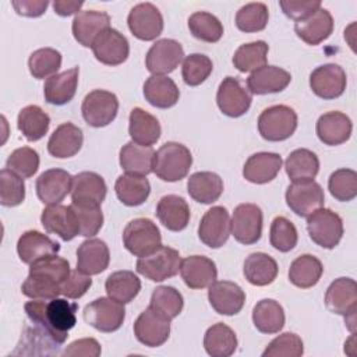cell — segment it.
Masks as SVG:
<instances>
[{"label": "cell", "mask_w": 357, "mask_h": 357, "mask_svg": "<svg viewBox=\"0 0 357 357\" xmlns=\"http://www.w3.org/2000/svg\"><path fill=\"white\" fill-rule=\"evenodd\" d=\"M114 191L121 204L127 206H138L148 199L151 194V184L145 176L126 173L119 176L116 180Z\"/></svg>", "instance_id": "60d3db41"}, {"label": "cell", "mask_w": 357, "mask_h": 357, "mask_svg": "<svg viewBox=\"0 0 357 357\" xmlns=\"http://www.w3.org/2000/svg\"><path fill=\"white\" fill-rule=\"evenodd\" d=\"M328 190L331 195L340 201L349 202L357 195V173L351 169H337L328 180Z\"/></svg>", "instance_id": "db71d44e"}, {"label": "cell", "mask_w": 357, "mask_h": 357, "mask_svg": "<svg viewBox=\"0 0 357 357\" xmlns=\"http://www.w3.org/2000/svg\"><path fill=\"white\" fill-rule=\"evenodd\" d=\"M73 176L63 169L45 170L36 178V194L45 205L60 204L70 192Z\"/></svg>", "instance_id": "7402d4cb"}, {"label": "cell", "mask_w": 357, "mask_h": 357, "mask_svg": "<svg viewBox=\"0 0 357 357\" xmlns=\"http://www.w3.org/2000/svg\"><path fill=\"white\" fill-rule=\"evenodd\" d=\"M304 353V344L298 335L284 332L276 336L262 351V357H300Z\"/></svg>", "instance_id": "94428289"}, {"label": "cell", "mask_w": 357, "mask_h": 357, "mask_svg": "<svg viewBox=\"0 0 357 357\" xmlns=\"http://www.w3.org/2000/svg\"><path fill=\"white\" fill-rule=\"evenodd\" d=\"M84 321L103 333H112L120 329L126 318L124 304L110 298L99 297L84 308Z\"/></svg>", "instance_id": "52a82bcc"}, {"label": "cell", "mask_w": 357, "mask_h": 357, "mask_svg": "<svg viewBox=\"0 0 357 357\" xmlns=\"http://www.w3.org/2000/svg\"><path fill=\"white\" fill-rule=\"evenodd\" d=\"M264 215L255 204H240L234 208L230 225L234 238L245 245L255 244L262 236Z\"/></svg>", "instance_id": "7c38bea8"}, {"label": "cell", "mask_w": 357, "mask_h": 357, "mask_svg": "<svg viewBox=\"0 0 357 357\" xmlns=\"http://www.w3.org/2000/svg\"><path fill=\"white\" fill-rule=\"evenodd\" d=\"M205 351L212 357H229L237 349L234 331L223 322L209 326L204 335Z\"/></svg>", "instance_id": "b9f144b4"}, {"label": "cell", "mask_w": 357, "mask_h": 357, "mask_svg": "<svg viewBox=\"0 0 357 357\" xmlns=\"http://www.w3.org/2000/svg\"><path fill=\"white\" fill-rule=\"evenodd\" d=\"M212 60L202 53H192L184 57L181 66L183 81L190 86L201 85L212 73Z\"/></svg>", "instance_id": "9f6ffc18"}, {"label": "cell", "mask_w": 357, "mask_h": 357, "mask_svg": "<svg viewBox=\"0 0 357 357\" xmlns=\"http://www.w3.org/2000/svg\"><path fill=\"white\" fill-rule=\"evenodd\" d=\"M128 134L132 142L152 146L160 138L162 128L155 116L141 107H134L128 117Z\"/></svg>", "instance_id": "e575fe53"}, {"label": "cell", "mask_w": 357, "mask_h": 357, "mask_svg": "<svg viewBox=\"0 0 357 357\" xmlns=\"http://www.w3.org/2000/svg\"><path fill=\"white\" fill-rule=\"evenodd\" d=\"M24 310L32 322L47 326L63 343L68 337V331L77 324L75 312L78 304L70 303L66 298H52L50 301L36 300L25 303Z\"/></svg>", "instance_id": "6da1fadb"}, {"label": "cell", "mask_w": 357, "mask_h": 357, "mask_svg": "<svg viewBox=\"0 0 357 357\" xmlns=\"http://www.w3.org/2000/svg\"><path fill=\"white\" fill-rule=\"evenodd\" d=\"M91 49L95 59L106 66L123 64L130 54V43L127 38L114 28L103 31Z\"/></svg>", "instance_id": "d6986e66"}, {"label": "cell", "mask_w": 357, "mask_h": 357, "mask_svg": "<svg viewBox=\"0 0 357 357\" xmlns=\"http://www.w3.org/2000/svg\"><path fill=\"white\" fill-rule=\"evenodd\" d=\"M180 275L190 289H205L218 279V269L211 258L190 255L181 259Z\"/></svg>", "instance_id": "d4e9b609"}, {"label": "cell", "mask_w": 357, "mask_h": 357, "mask_svg": "<svg viewBox=\"0 0 357 357\" xmlns=\"http://www.w3.org/2000/svg\"><path fill=\"white\" fill-rule=\"evenodd\" d=\"M144 96L155 107H173L180 98L176 82L167 75H151L144 82Z\"/></svg>", "instance_id": "8d00e7d4"}, {"label": "cell", "mask_w": 357, "mask_h": 357, "mask_svg": "<svg viewBox=\"0 0 357 357\" xmlns=\"http://www.w3.org/2000/svg\"><path fill=\"white\" fill-rule=\"evenodd\" d=\"M131 33L139 40H153L163 31V17L152 3H139L131 8L127 17Z\"/></svg>", "instance_id": "9a60e30c"}, {"label": "cell", "mask_w": 357, "mask_h": 357, "mask_svg": "<svg viewBox=\"0 0 357 357\" xmlns=\"http://www.w3.org/2000/svg\"><path fill=\"white\" fill-rule=\"evenodd\" d=\"M71 208L74 209L79 225V236L93 237L99 233L103 226V213L100 205L71 202Z\"/></svg>", "instance_id": "680465c9"}, {"label": "cell", "mask_w": 357, "mask_h": 357, "mask_svg": "<svg viewBox=\"0 0 357 357\" xmlns=\"http://www.w3.org/2000/svg\"><path fill=\"white\" fill-rule=\"evenodd\" d=\"M282 158L275 152H257L251 155L243 166V177L254 184L272 181L282 167Z\"/></svg>", "instance_id": "f1b7e54d"}, {"label": "cell", "mask_w": 357, "mask_h": 357, "mask_svg": "<svg viewBox=\"0 0 357 357\" xmlns=\"http://www.w3.org/2000/svg\"><path fill=\"white\" fill-rule=\"evenodd\" d=\"M269 241L271 245L280 252L291 251L298 241V233L293 222L284 216H276L271 223Z\"/></svg>", "instance_id": "11a10c76"}, {"label": "cell", "mask_w": 357, "mask_h": 357, "mask_svg": "<svg viewBox=\"0 0 357 357\" xmlns=\"http://www.w3.org/2000/svg\"><path fill=\"white\" fill-rule=\"evenodd\" d=\"M81 112L88 126L95 128L106 127L117 116L119 99L113 92L95 89L84 98Z\"/></svg>", "instance_id": "30bf717a"}, {"label": "cell", "mask_w": 357, "mask_h": 357, "mask_svg": "<svg viewBox=\"0 0 357 357\" xmlns=\"http://www.w3.org/2000/svg\"><path fill=\"white\" fill-rule=\"evenodd\" d=\"M110 252L100 238H88L77 250V269L86 275H99L109 266Z\"/></svg>", "instance_id": "4dcf8cb0"}, {"label": "cell", "mask_w": 357, "mask_h": 357, "mask_svg": "<svg viewBox=\"0 0 357 357\" xmlns=\"http://www.w3.org/2000/svg\"><path fill=\"white\" fill-rule=\"evenodd\" d=\"M84 6L82 1H71V0H54L53 10L60 17H68L73 14H78L81 7Z\"/></svg>", "instance_id": "003e7915"}, {"label": "cell", "mask_w": 357, "mask_h": 357, "mask_svg": "<svg viewBox=\"0 0 357 357\" xmlns=\"http://www.w3.org/2000/svg\"><path fill=\"white\" fill-rule=\"evenodd\" d=\"M155 151L152 146L138 145L132 141L123 145L119 155V162L121 169L127 174L146 176L153 172Z\"/></svg>", "instance_id": "d590c367"}, {"label": "cell", "mask_w": 357, "mask_h": 357, "mask_svg": "<svg viewBox=\"0 0 357 357\" xmlns=\"http://www.w3.org/2000/svg\"><path fill=\"white\" fill-rule=\"evenodd\" d=\"M192 165L190 149L180 142H166L156 152L153 173L163 181L174 183L184 178Z\"/></svg>", "instance_id": "7a4b0ae2"}, {"label": "cell", "mask_w": 357, "mask_h": 357, "mask_svg": "<svg viewBox=\"0 0 357 357\" xmlns=\"http://www.w3.org/2000/svg\"><path fill=\"white\" fill-rule=\"evenodd\" d=\"M11 4L18 15L36 18L46 11L49 1L47 0H13Z\"/></svg>", "instance_id": "03108f58"}, {"label": "cell", "mask_w": 357, "mask_h": 357, "mask_svg": "<svg viewBox=\"0 0 357 357\" xmlns=\"http://www.w3.org/2000/svg\"><path fill=\"white\" fill-rule=\"evenodd\" d=\"M134 335L139 343L148 347H159L170 336V319L148 307L135 319Z\"/></svg>", "instance_id": "5bb4252c"}, {"label": "cell", "mask_w": 357, "mask_h": 357, "mask_svg": "<svg viewBox=\"0 0 357 357\" xmlns=\"http://www.w3.org/2000/svg\"><path fill=\"white\" fill-rule=\"evenodd\" d=\"M102 349L100 344L98 343L96 339L93 337H84V339H78L73 343H70L64 351L63 356L66 357H98L100 356Z\"/></svg>", "instance_id": "e7e4bbea"}, {"label": "cell", "mask_w": 357, "mask_h": 357, "mask_svg": "<svg viewBox=\"0 0 357 357\" xmlns=\"http://www.w3.org/2000/svg\"><path fill=\"white\" fill-rule=\"evenodd\" d=\"M24 296L36 300H52L61 294V283L45 273L29 272L25 282L21 284Z\"/></svg>", "instance_id": "681fc988"}, {"label": "cell", "mask_w": 357, "mask_h": 357, "mask_svg": "<svg viewBox=\"0 0 357 357\" xmlns=\"http://www.w3.org/2000/svg\"><path fill=\"white\" fill-rule=\"evenodd\" d=\"M84 134L73 123L60 124L47 141V151L53 158L67 159L77 155L82 146Z\"/></svg>", "instance_id": "1f68e13d"}, {"label": "cell", "mask_w": 357, "mask_h": 357, "mask_svg": "<svg viewBox=\"0 0 357 357\" xmlns=\"http://www.w3.org/2000/svg\"><path fill=\"white\" fill-rule=\"evenodd\" d=\"M291 81L289 71L278 66H264L250 74L247 88L254 95H266L282 92Z\"/></svg>", "instance_id": "4316f807"}, {"label": "cell", "mask_w": 357, "mask_h": 357, "mask_svg": "<svg viewBox=\"0 0 357 357\" xmlns=\"http://www.w3.org/2000/svg\"><path fill=\"white\" fill-rule=\"evenodd\" d=\"M191 35L202 42L215 43L223 36V25L219 18L208 11H195L188 18Z\"/></svg>", "instance_id": "c3c4849f"}, {"label": "cell", "mask_w": 357, "mask_h": 357, "mask_svg": "<svg viewBox=\"0 0 357 357\" xmlns=\"http://www.w3.org/2000/svg\"><path fill=\"white\" fill-rule=\"evenodd\" d=\"M25 326L20 343L13 354L24 356H54L60 353L63 342L45 325L32 322Z\"/></svg>", "instance_id": "9c48e42d"}, {"label": "cell", "mask_w": 357, "mask_h": 357, "mask_svg": "<svg viewBox=\"0 0 357 357\" xmlns=\"http://www.w3.org/2000/svg\"><path fill=\"white\" fill-rule=\"evenodd\" d=\"M183 59L184 50L177 40L159 39L148 50L145 66L152 75H165L174 71Z\"/></svg>", "instance_id": "e0dca14e"}, {"label": "cell", "mask_w": 357, "mask_h": 357, "mask_svg": "<svg viewBox=\"0 0 357 357\" xmlns=\"http://www.w3.org/2000/svg\"><path fill=\"white\" fill-rule=\"evenodd\" d=\"M284 198L287 206L301 218H308L325 204L324 190L314 180L293 181L287 187Z\"/></svg>", "instance_id": "8fae6325"}, {"label": "cell", "mask_w": 357, "mask_h": 357, "mask_svg": "<svg viewBox=\"0 0 357 357\" xmlns=\"http://www.w3.org/2000/svg\"><path fill=\"white\" fill-rule=\"evenodd\" d=\"M155 213L159 222L172 231L184 230L190 222V206L187 201L174 194L162 197L156 205Z\"/></svg>", "instance_id": "836d02e7"}, {"label": "cell", "mask_w": 357, "mask_h": 357, "mask_svg": "<svg viewBox=\"0 0 357 357\" xmlns=\"http://www.w3.org/2000/svg\"><path fill=\"white\" fill-rule=\"evenodd\" d=\"M347 85L344 70L335 63L317 67L310 74V88L321 99H336L343 95Z\"/></svg>", "instance_id": "2e32d148"}, {"label": "cell", "mask_w": 357, "mask_h": 357, "mask_svg": "<svg viewBox=\"0 0 357 357\" xmlns=\"http://www.w3.org/2000/svg\"><path fill=\"white\" fill-rule=\"evenodd\" d=\"M279 6L283 14L294 21H301L321 8L319 0H303V1H293V0H280Z\"/></svg>", "instance_id": "be15d7a7"}, {"label": "cell", "mask_w": 357, "mask_h": 357, "mask_svg": "<svg viewBox=\"0 0 357 357\" xmlns=\"http://www.w3.org/2000/svg\"><path fill=\"white\" fill-rule=\"evenodd\" d=\"M269 46L264 40H255L241 45L233 56V64L240 73H252L268 61Z\"/></svg>", "instance_id": "7dc6e473"}, {"label": "cell", "mask_w": 357, "mask_h": 357, "mask_svg": "<svg viewBox=\"0 0 357 357\" xmlns=\"http://www.w3.org/2000/svg\"><path fill=\"white\" fill-rule=\"evenodd\" d=\"M123 244L128 252L141 258L152 254L162 245V236L151 219L137 218L124 227Z\"/></svg>", "instance_id": "5b68a950"}, {"label": "cell", "mask_w": 357, "mask_h": 357, "mask_svg": "<svg viewBox=\"0 0 357 357\" xmlns=\"http://www.w3.org/2000/svg\"><path fill=\"white\" fill-rule=\"evenodd\" d=\"M322 272H324L322 262L311 254H304L297 257L290 264L289 280L296 287L310 289L319 282Z\"/></svg>", "instance_id": "ee69618b"}, {"label": "cell", "mask_w": 357, "mask_h": 357, "mask_svg": "<svg viewBox=\"0 0 357 357\" xmlns=\"http://www.w3.org/2000/svg\"><path fill=\"white\" fill-rule=\"evenodd\" d=\"M252 93L236 77H226L219 84L216 93L218 107L227 117H240L245 114L251 106Z\"/></svg>", "instance_id": "4fadbf2b"}, {"label": "cell", "mask_w": 357, "mask_h": 357, "mask_svg": "<svg viewBox=\"0 0 357 357\" xmlns=\"http://www.w3.org/2000/svg\"><path fill=\"white\" fill-rule=\"evenodd\" d=\"M231 234L230 216L225 206H212L198 226L199 240L209 248H220Z\"/></svg>", "instance_id": "ac0fdd59"}, {"label": "cell", "mask_w": 357, "mask_h": 357, "mask_svg": "<svg viewBox=\"0 0 357 357\" xmlns=\"http://www.w3.org/2000/svg\"><path fill=\"white\" fill-rule=\"evenodd\" d=\"M25 199V183L21 176L4 167L0 172V204L3 206H18Z\"/></svg>", "instance_id": "6f0895ef"}, {"label": "cell", "mask_w": 357, "mask_h": 357, "mask_svg": "<svg viewBox=\"0 0 357 357\" xmlns=\"http://www.w3.org/2000/svg\"><path fill=\"white\" fill-rule=\"evenodd\" d=\"M284 169L291 181L314 180L319 172V159L312 151L298 148L287 156Z\"/></svg>", "instance_id": "7bdbcfd3"}, {"label": "cell", "mask_w": 357, "mask_h": 357, "mask_svg": "<svg viewBox=\"0 0 357 357\" xmlns=\"http://www.w3.org/2000/svg\"><path fill=\"white\" fill-rule=\"evenodd\" d=\"M105 289L107 297L121 304H127L138 296L141 290V280L131 271H117L107 276Z\"/></svg>", "instance_id": "f6af8a7d"}, {"label": "cell", "mask_w": 357, "mask_h": 357, "mask_svg": "<svg viewBox=\"0 0 357 357\" xmlns=\"http://www.w3.org/2000/svg\"><path fill=\"white\" fill-rule=\"evenodd\" d=\"M297 113L286 105L266 107L258 117V131L261 137L271 142L290 138L297 128Z\"/></svg>", "instance_id": "277c9868"}, {"label": "cell", "mask_w": 357, "mask_h": 357, "mask_svg": "<svg viewBox=\"0 0 357 357\" xmlns=\"http://www.w3.org/2000/svg\"><path fill=\"white\" fill-rule=\"evenodd\" d=\"M307 230L317 245L332 250L343 237V220L336 212L321 208L307 218Z\"/></svg>", "instance_id": "ba28073f"}, {"label": "cell", "mask_w": 357, "mask_h": 357, "mask_svg": "<svg viewBox=\"0 0 357 357\" xmlns=\"http://www.w3.org/2000/svg\"><path fill=\"white\" fill-rule=\"evenodd\" d=\"M107 194L103 177L95 172H81L73 177L71 201L75 204L100 205Z\"/></svg>", "instance_id": "f546056e"}, {"label": "cell", "mask_w": 357, "mask_h": 357, "mask_svg": "<svg viewBox=\"0 0 357 357\" xmlns=\"http://www.w3.org/2000/svg\"><path fill=\"white\" fill-rule=\"evenodd\" d=\"M40 222L47 233L57 234L64 241L79 236V225L71 205H47L40 215Z\"/></svg>", "instance_id": "44dd1931"}, {"label": "cell", "mask_w": 357, "mask_h": 357, "mask_svg": "<svg viewBox=\"0 0 357 357\" xmlns=\"http://www.w3.org/2000/svg\"><path fill=\"white\" fill-rule=\"evenodd\" d=\"M78 75H79V68L73 67L70 70H66L63 73L49 77L43 86L45 100L49 105H54V106H61L68 103L77 92Z\"/></svg>", "instance_id": "d6a6232c"}, {"label": "cell", "mask_w": 357, "mask_h": 357, "mask_svg": "<svg viewBox=\"0 0 357 357\" xmlns=\"http://www.w3.org/2000/svg\"><path fill=\"white\" fill-rule=\"evenodd\" d=\"M317 135L321 142L329 146L344 144L353 131L350 117L342 112H328L319 116L315 126Z\"/></svg>", "instance_id": "cb8c5ba5"}, {"label": "cell", "mask_w": 357, "mask_h": 357, "mask_svg": "<svg viewBox=\"0 0 357 357\" xmlns=\"http://www.w3.org/2000/svg\"><path fill=\"white\" fill-rule=\"evenodd\" d=\"M211 307L220 315H236L245 303L244 290L230 280H215L208 290Z\"/></svg>", "instance_id": "ffe728a7"}, {"label": "cell", "mask_w": 357, "mask_h": 357, "mask_svg": "<svg viewBox=\"0 0 357 357\" xmlns=\"http://www.w3.org/2000/svg\"><path fill=\"white\" fill-rule=\"evenodd\" d=\"M61 67V53L53 47H40L31 53L28 68L33 78L43 79L57 74Z\"/></svg>", "instance_id": "f907efd6"}, {"label": "cell", "mask_w": 357, "mask_h": 357, "mask_svg": "<svg viewBox=\"0 0 357 357\" xmlns=\"http://www.w3.org/2000/svg\"><path fill=\"white\" fill-rule=\"evenodd\" d=\"M149 307L172 321L183 311L184 300L177 289L172 286H159L152 291Z\"/></svg>", "instance_id": "816d5d0a"}, {"label": "cell", "mask_w": 357, "mask_h": 357, "mask_svg": "<svg viewBox=\"0 0 357 357\" xmlns=\"http://www.w3.org/2000/svg\"><path fill=\"white\" fill-rule=\"evenodd\" d=\"M92 286L91 275H86L78 269L71 271L67 279L61 283V294L67 298H81Z\"/></svg>", "instance_id": "6125c7cd"}, {"label": "cell", "mask_w": 357, "mask_h": 357, "mask_svg": "<svg viewBox=\"0 0 357 357\" xmlns=\"http://www.w3.org/2000/svg\"><path fill=\"white\" fill-rule=\"evenodd\" d=\"M17 126L22 135L28 141L33 142L43 138L45 134L49 131L50 117L46 112H43L40 106L28 105L20 110Z\"/></svg>", "instance_id": "bcb514c9"}, {"label": "cell", "mask_w": 357, "mask_h": 357, "mask_svg": "<svg viewBox=\"0 0 357 357\" xmlns=\"http://www.w3.org/2000/svg\"><path fill=\"white\" fill-rule=\"evenodd\" d=\"M60 251V244L47 237L46 234L28 230L22 233L17 243V252L24 264H33L39 259L56 255Z\"/></svg>", "instance_id": "484cf974"}, {"label": "cell", "mask_w": 357, "mask_h": 357, "mask_svg": "<svg viewBox=\"0 0 357 357\" xmlns=\"http://www.w3.org/2000/svg\"><path fill=\"white\" fill-rule=\"evenodd\" d=\"M284 310L276 300H259L252 308V322L261 333L273 335L280 332L284 326Z\"/></svg>", "instance_id": "f35d334b"}, {"label": "cell", "mask_w": 357, "mask_h": 357, "mask_svg": "<svg viewBox=\"0 0 357 357\" xmlns=\"http://www.w3.org/2000/svg\"><path fill=\"white\" fill-rule=\"evenodd\" d=\"M278 269V264L271 255L252 252L244 261L243 273L248 283L254 286H268L276 279Z\"/></svg>", "instance_id": "ab89813d"}, {"label": "cell", "mask_w": 357, "mask_h": 357, "mask_svg": "<svg viewBox=\"0 0 357 357\" xmlns=\"http://www.w3.org/2000/svg\"><path fill=\"white\" fill-rule=\"evenodd\" d=\"M269 11L264 3H248L236 14V26L243 32H259L266 28Z\"/></svg>", "instance_id": "f5cc1de1"}, {"label": "cell", "mask_w": 357, "mask_h": 357, "mask_svg": "<svg viewBox=\"0 0 357 357\" xmlns=\"http://www.w3.org/2000/svg\"><path fill=\"white\" fill-rule=\"evenodd\" d=\"M333 31V18L326 8H318L310 17L296 21L294 32L307 45L317 46L331 36Z\"/></svg>", "instance_id": "83f0119b"}, {"label": "cell", "mask_w": 357, "mask_h": 357, "mask_svg": "<svg viewBox=\"0 0 357 357\" xmlns=\"http://www.w3.org/2000/svg\"><path fill=\"white\" fill-rule=\"evenodd\" d=\"M190 197L199 204H212L223 192V180L213 172H197L187 181Z\"/></svg>", "instance_id": "74e56055"}, {"label": "cell", "mask_w": 357, "mask_h": 357, "mask_svg": "<svg viewBox=\"0 0 357 357\" xmlns=\"http://www.w3.org/2000/svg\"><path fill=\"white\" fill-rule=\"evenodd\" d=\"M110 28V17L105 11L84 10L75 14L73 20V35L84 47H92L96 38Z\"/></svg>", "instance_id": "603a6c76"}, {"label": "cell", "mask_w": 357, "mask_h": 357, "mask_svg": "<svg viewBox=\"0 0 357 357\" xmlns=\"http://www.w3.org/2000/svg\"><path fill=\"white\" fill-rule=\"evenodd\" d=\"M6 167L17 173L22 178L32 177L39 169V155L29 146H22L10 153Z\"/></svg>", "instance_id": "91938a15"}, {"label": "cell", "mask_w": 357, "mask_h": 357, "mask_svg": "<svg viewBox=\"0 0 357 357\" xmlns=\"http://www.w3.org/2000/svg\"><path fill=\"white\" fill-rule=\"evenodd\" d=\"M180 264L181 258L177 250L160 245L152 254L138 258L135 269L139 275L152 282H163L180 272Z\"/></svg>", "instance_id": "8992f818"}, {"label": "cell", "mask_w": 357, "mask_h": 357, "mask_svg": "<svg viewBox=\"0 0 357 357\" xmlns=\"http://www.w3.org/2000/svg\"><path fill=\"white\" fill-rule=\"evenodd\" d=\"M325 305L332 314L342 315L349 331L354 333L357 312V284L354 279H335L326 289Z\"/></svg>", "instance_id": "3957f363"}]
</instances>
